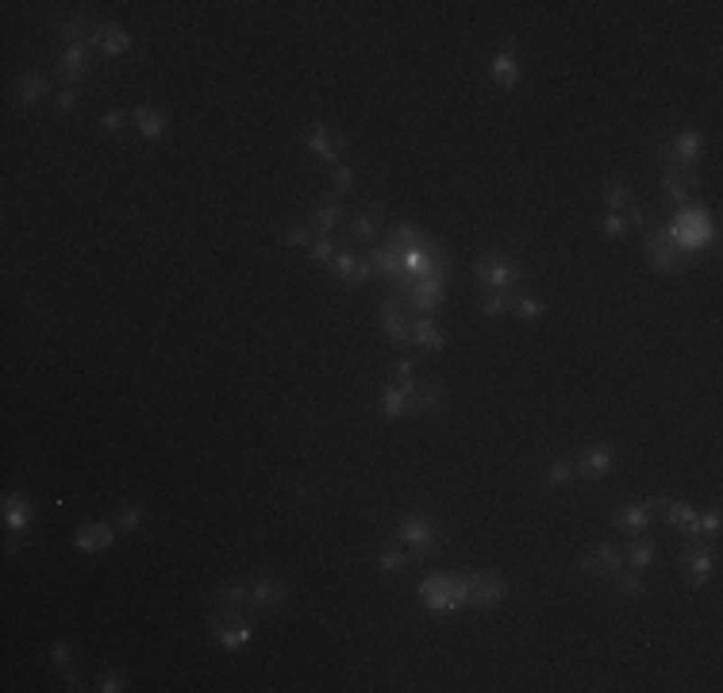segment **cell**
<instances>
[{"label": "cell", "instance_id": "6da1fadb", "mask_svg": "<svg viewBox=\"0 0 723 693\" xmlns=\"http://www.w3.org/2000/svg\"><path fill=\"white\" fill-rule=\"evenodd\" d=\"M473 278H477V285H481L485 293H508V297H516V285H524L527 266L519 263V258H512L508 247H493L485 258H477V263H473Z\"/></svg>", "mask_w": 723, "mask_h": 693}, {"label": "cell", "instance_id": "7a4b0ae2", "mask_svg": "<svg viewBox=\"0 0 723 693\" xmlns=\"http://www.w3.org/2000/svg\"><path fill=\"white\" fill-rule=\"evenodd\" d=\"M643 236H646V239H643L646 266L654 270V273H662V278H670V273H682L685 266H692V263H697V254L682 251V243L673 239L670 224H662V227H646Z\"/></svg>", "mask_w": 723, "mask_h": 693}, {"label": "cell", "instance_id": "3957f363", "mask_svg": "<svg viewBox=\"0 0 723 693\" xmlns=\"http://www.w3.org/2000/svg\"><path fill=\"white\" fill-rule=\"evenodd\" d=\"M393 540L408 543V559H412V562H416V559H431V555H435L439 547L446 543L443 528H439L431 516H424V513H408V516H400V520H397V528H393Z\"/></svg>", "mask_w": 723, "mask_h": 693}, {"label": "cell", "instance_id": "277c9868", "mask_svg": "<svg viewBox=\"0 0 723 693\" xmlns=\"http://www.w3.org/2000/svg\"><path fill=\"white\" fill-rule=\"evenodd\" d=\"M673 559H677V570H682V578L692 589H704L716 578V559L719 555H716V547H708L700 540H689Z\"/></svg>", "mask_w": 723, "mask_h": 693}, {"label": "cell", "instance_id": "5b68a950", "mask_svg": "<svg viewBox=\"0 0 723 693\" xmlns=\"http://www.w3.org/2000/svg\"><path fill=\"white\" fill-rule=\"evenodd\" d=\"M300 139H305V147L320 158V162H327V166H335V162H343V154L351 151V135L346 132H339V127H327V124H308L305 132H300Z\"/></svg>", "mask_w": 723, "mask_h": 693}, {"label": "cell", "instance_id": "8992f818", "mask_svg": "<svg viewBox=\"0 0 723 693\" xmlns=\"http://www.w3.org/2000/svg\"><path fill=\"white\" fill-rule=\"evenodd\" d=\"M381 231H385V205L381 200H362L351 216V224H346V243H351V247L366 243L370 247V243L381 239Z\"/></svg>", "mask_w": 723, "mask_h": 693}, {"label": "cell", "instance_id": "52a82bcc", "mask_svg": "<svg viewBox=\"0 0 723 693\" xmlns=\"http://www.w3.org/2000/svg\"><path fill=\"white\" fill-rule=\"evenodd\" d=\"M466 578V609H497L508 597V582L497 570L485 574H462Z\"/></svg>", "mask_w": 723, "mask_h": 693}, {"label": "cell", "instance_id": "ba28073f", "mask_svg": "<svg viewBox=\"0 0 723 693\" xmlns=\"http://www.w3.org/2000/svg\"><path fill=\"white\" fill-rule=\"evenodd\" d=\"M627 562H624V551H619L616 543H597V547H589V551H581L577 555V562H573V570H581V574H589V578H612V574H619Z\"/></svg>", "mask_w": 723, "mask_h": 693}, {"label": "cell", "instance_id": "9c48e42d", "mask_svg": "<svg viewBox=\"0 0 723 693\" xmlns=\"http://www.w3.org/2000/svg\"><path fill=\"white\" fill-rule=\"evenodd\" d=\"M54 78L66 81V89H78L81 81L93 78V51L85 42H74V47H62L54 62Z\"/></svg>", "mask_w": 723, "mask_h": 693}, {"label": "cell", "instance_id": "30bf717a", "mask_svg": "<svg viewBox=\"0 0 723 693\" xmlns=\"http://www.w3.org/2000/svg\"><path fill=\"white\" fill-rule=\"evenodd\" d=\"M443 297H446L443 278H416L408 282V289H400V305L412 316H431L443 305Z\"/></svg>", "mask_w": 723, "mask_h": 693}, {"label": "cell", "instance_id": "8fae6325", "mask_svg": "<svg viewBox=\"0 0 723 693\" xmlns=\"http://www.w3.org/2000/svg\"><path fill=\"white\" fill-rule=\"evenodd\" d=\"M288 605V586L281 582V578H258V582H251V597H247V613L251 616H262V613H278Z\"/></svg>", "mask_w": 723, "mask_h": 693}, {"label": "cell", "instance_id": "7c38bea8", "mask_svg": "<svg viewBox=\"0 0 723 693\" xmlns=\"http://www.w3.org/2000/svg\"><path fill=\"white\" fill-rule=\"evenodd\" d=\"M616 470V447L612 443H589L581 458H573V474L581 482H600Z\"/></svg>", "mask_w": 723, "mask_h": 693}, {"label": "cell", "instance_id": "4fadbf2b", "mask_svg": "<svg viewBox=\"0 0 723 693\" xmlns=\"http://www.w3.org/2000/svg\"><path fill=\"white\" fill-rule=\"evenodd\" d=\"M650 509L662 513L666 528H677L685 540H700V536H697V509H692V504L677 501V497H670V494H658V497H650Z\"/></svg>", "mask_w": 723, "mask_h": 693}, {"label": "cell", "instance_id": "5bb4252c", "mask_svg": "<svg viewBox=\"0 0 723 693\" xmlns=\"http://www.w3.org/2000/svg\"><path fill=\"white\" fill-rule=\"evenodd\" d=\"M662 197L670 200V205H689V197L700 189L704 185V178H700V170L692 166V170H682V166H662Z\"/></svg>", "mask_w": 723, "mask_h": 693}, {"label": "cell", "instance_id": "9a60e30c", "mask_svg": "<svg viewBox=\"0 0 723 693\" xmlns=\"http://www.w3.org/2000/svg\"><path fill=\"white\" fill-rule=\"evenodd\" d=\"M378 320H381L385 336L393 339V346H408L412 343V316H408V309L400 305V297H381Z\"/></svg>", "mask_w": 723, "mask_h": 693}, {"label": "cell", "instance_id": "2e32d148", "mask_svg": "<svg viewBox=\"0 0 723 693\" xmlns=\"http://www.w3.org/2000/svg\"><path fill=\"white\" fill-rule=\"evenodd\" d=\"M93 54H105V58H115V54H127L132 51V32L120 23H108V20H96L89 42H85Z\"/></svg>", "mask_w": 723, "mask_h": 693}, {"label": "cell", "instance_id": "e0dca14e", "mask_svg": "<svg viewBox=\"0 0 723 693\" xmlns=\"http://www.w3.org/2000/svg\"><path fill=\"white\" fill-rule=\"evenodd\" d=\"M331 278H335L343 289H358L373 278V266H370V258H358L354 251H339L331 258Z\"/></svg>", "mask_w": 723, "mask_h": 693}, {"label": "cell", "instance_id": "ac0fdd59", "mask_svg": "<svg viewBox=\"0 0 723 693\" xmlns=\"http://www.w3.org/2000/svg\"><path fill=\"white\" fill-rule=\"evenodd\" d=\"M489 78H493L497 89H516L519 78H524V62H519V51H516L512 39L504 42V51L493 58V66H489Z\"/></svg>", "mask_w": 723, "mask_h": 693}, {"label": "cell", "instance_id": "d6986e66", "mask_svg": "<svg viewBox=\"0 0 723 693\" xmlns=\"http://www.w3.org/2000/svg\"><path fill=\"white\" fill-rule=\"evenodd\" d=\"M50 97H54V81L47 74H39V69H23L20 81H16V100L20 105L35 108V105H42V100H50Z\"/></svg>", "mask_w": 723, "mask_h": 693}, {"label": "cell", "instance_id": "ffe728a7", "mask_svg": "<svg viewBox=\"0 0 723 693\" xmlns=\"http://www.w3.org/2000/svg\"><path fill=\"white\" fill-rule=\"evenodd\" d=\"M650 520H654V509H650V501L643 504H624V509H612L609 524L627 531V536H643V531L650 528Z\"/></svg>", "mask_w": 723, "mask_h": 693}, {"label": "cell", "instance_id": "44dd1931", "mask_svg": "<svg viewBox=\"0 0 723 693\" xmlns=\"http://www.w3.org/2000/svg\"><path fill=\"white\" fill-rule=\"evenodd\" d=\"M132 120H135V132L147 139V143H158V139H162V132H166V116H162V108H158L154 100H142V105H135L132 108Z\"/></svg>", "mask_w": 723, "mask_h": 693}, {"label": "cell", "instance_id": "7402d4cb", "mask_svg": "<svg viewBox=\"0 0 723 693\" xmlns=\"http://www.w3.org/2000/svg\"><path fill=\"white\" fill-rule=\"evenodd\" d=\"M378 416L385 424H393V420H404V416H412V401H408V393H404L400 385H381V393H378Z\"/></svg>", "mask_w": 723, "mask_h": 693}, {"label": "cell", "instance_id": "603a6c76", "mask_svg": "<svg viewBox=\"0 0 723 693\" xmlns=\"http://www.w3.org/2000/svg\"><path fill=\"white\" fill-rule=\"evenodd\" d=\"M316 236H331L339 224H346V208L339 205V200H320L312 212H308V220H305Z\"/></svg>", "mask_w": 723, "mask_h": 693}, {"label": "cell", "instance_id": "cb8c5ba5", "mask_svg": "<svg viewBox=\"0 0 723 693\" xmlns=\"http://www.w3.org/2000/svg\"><path fill=\"white\" fill-rule=\"evenodd\" d=\"M120 536L115 531V524H105V520H93V524H81L74 543L81 547V551H105V547H112V540Z\"/></svg>", "mask_w": 723, "mask_h": 693}, {"label": "cell", "instance_id": "d4e9b609", "mask_svg": "<svg viewBox=\"0 0 723 693\" xmlns=\"http://www.w3.org/2000/svg\"><path fill=\"white\" fill-rule=\"evenodd\" d=\"M96 20L85 16V12H78V16H66L54 23V39H62V47H74V42H89Z\"/></svg>", "mask_w": 723, "mask_h": 693}, {"label": "cell", "instance_id": "484cf974", "mask_svg": "<svg viewBox=\"0 0 723 693\" xmlns=\"http://www.w3.org/2000/svg\"><path fill=\"white\" fill-rule=\"evenodd\" d=\"M412 412H419V416H443L446 412V389L439 382H419L416 397H412Z\"/></svg>", "mask_w": 723, "mask_h": 693}, {"label": "cell", "instance_id": "4316f807", "mask_svg": "<svg viewBox=\"0 0 723 693\" xmlns=\"http://www.w3.org/2000/svg\"><path fill=\"white\" fill-rule=\"evenodd\" d=\"M412 343L416 346H424V351H443L446 346V339H443V331L435 328V320L431 316H412Z\"/></svg>", "mask_w": 723, "mask_h": 693}, {"label": "cell", "instance_id": "83f0119b", "mask_svg": "<svg viewBox=\"0 0 723 693\" xmlns=\"http://www.w3.org/2000/svg\"><path fill=\"white\" fill-rule=\"evenodd\" d=\"M635 189H631V178H624V173H612V178H604V205H609V212H619V208H627L631 205V197Z\"/></svg>", "mask_w": 723, "mask_h": 693}, {"label": "cell", "instance_id": "f1b7e54d", "mask_svg": "<svg viewBox=\"0 0 723 693\" xmlns=\"http://www.w3.org/2000/svg\"><path fill=\"white\" fill-rule=\"evenodd\" d=\"M5 520L12 528V536H23L27 524H32V504H27L23 494H8L5 497Z\"/></svg>", "mask_w": 723, "mask_h": 693}, {"label": "cell", "instance_id": "f546056e", "mask_svg": "<svg viewBox=\"0 0 723 693\" xmlns=\"http://www.w3.org/2000/svg\"><path fill=\"white\" fill-rule=\"evenodd\" d=\"M215 643L224 647V651H243V647L251 643V620H239V624H224V628H212Z\"/></svg>", "mask_w": 723, "mask_h": 693}, {"label": "cell", "instance_id": "4dcf8cb0", "mask_svg": "<svg viewBox=\"0 0 723 693\" xmlns=\"http://www.w3.org/2000/svg\"><path fill=\"white\" fill-rule=\"evenodd\" d=\"M624 562H627L631 570H646L650 562H654V540H650L646 531H643V536H631L627 547H624Z\"/></svg>", "mask_w": 723, "mask_h": 693}, {"label": "cell", "instance_id": "1f68e13d", "mask_svg": "<svg viewBox=\"0 0 723 693\" xmlns=\"http://www.w3.org/2000/svg\"><path fill=\"white\" fill-rule=\"evenodd\" d=\"M573 478H577V474H573V458H570V455H558V458L546 462V470H543V489L551 494V489L570 485Z\"/></svg>", "mask_w": 723, "mask_h": 693}, {"label": "cell", "instance_id": "d6a6232c", "mask_svg": "<svg viewBox=\"0 0 723 693\" xmlns=\"http://www.w3.org/2000/svg\"><path fill=\"white\" fill-rule=\"evenodd\" d=\"M612 582H616V589H619V597H624V601H643V597H646L643 570H631V567H624L619 574H612Z\"/></svg>", "mask_w": 723, "mask_h": 693}, {"label": "cell", "instance_id": "836d02e7", "mask_svg": "<svg viewBox=\"0 0 723 693\" xmlns=\"http://www.w3.org/2000/svg\"><path fill=\"white\" fill-rule=\"evenodd\" d=\"M419 236H424V231H419L412 220H400L393 231H389V243H385V247L389 251H393V254H400V251H408V247H416V243H419Z\"/></svg>", "mask_w": 723, "mask_h": 693}, {"label": "cell", "instance_id": "e575fe53", "mask_svg": "<svg viewBox=\"0 0 723 693\" xmlns=\"http://www.w3.org/2000/svg\"><path fill=\"white\" fill-rule=\"evenodd\" d=\"M512 312H516V320L535 324L539 316H546V300L543 297H531V293H519V297H512Z\"/></svg>", "mask_w": 723, "mask_h": 693}, {"label": "cell", "instance_id": "d590c367", "mask_svg": "<svg viewBox=\"0 0 723 693\" xmlns=\"http://www.w3.org/2000/svg\"><path fill=\"white\" fill-rule=\"evenodd\" d=\"M247 597H251V582H224L220 589H215V601L235 605V609H247Z\"/></svg>", "mask_w": 723, "mask_h": 693}, {"label": "cell", "instance_id": "8d00e7d4", "mask_svg": "<svg viewBox=\"0 0 723 693\" xmlns=\"http://www.w3.org/2000/svg\"><path fill=\"white\" fill-rule=\"evenodd\" d=\"M50 662L66 670V689H78V674H74V647L69 643H54L50 647Z\"/></svg>", "mask_w": 723, "mask_h": 693}, {"label": "cell", "instance_id": "74e56055", "mask_svg": "<svg viewBox=\"0 0 723 693\" xmlns=\"http://www.w3.org/2000/svg\"><path fill=\"white\" fill-rule=\"evenodd\" d=\"M278 243H281V247H288V251H293V247H308V243H312V231H308V224L293 220V224H285V227L278 231Z\"/></svg>", "mask_w": 723, "mask_h": 693}, {"label": "cell", "instance_id": "f35d334b", "mask_svg": "<svg viewBox=\"0 0 723 693\" xmlns=\"http://www.w3.org/2000/svg\"><path fill=\"white\" fill-rule=\"evenodd\" d=\"M142 520H147V509H142V504H124V509L115 513V531H120V536H132Z\"/></svg>", "mask_w": 723, "mask_h": 693}, {"label": "cell", "instance_id": "ab89813d", "mask_svg": "<svg viewBox=\"0 0 723 693\" xmlns=\"http://www.w3.org/2000/svg\"><path fill=\"white\" fill-rule=\"evenodd\" d=\"M477 312L489 316V320H504V312H512V297L508 293H485Z\"/></svg>", "mask_w": 723, "mask_h": 693}, {"label": "cell", "instance_id": "60d3db41", "mask_svg": "<svg viewBox=\"0 0 723 693\" xmlns=\"http://www.w3.org/2000/svg\"><path fill=\"white\" fill-rule=\"evenodd\" d=\"M354 170L351 166H346V162H335V166H327V185H331V189H335V193H354Z\"/></svg>", "mask_w": 723, "mask_h": 693}, {"label": "cell", "instance_id": "b9f144b4", "mask_svg": "<svg viewBox=\"0 0 723 693\" xmlns=\"http://www.w3.org/2000/svg\"><path fill=\"white\" fill-rule=\"evenodd\" d=\"M339 251H335V239L331 236H316L312 243H308V258L316 266H331V258H335Z\"/></svg>", "mask_w": 723, "mask_h": 693}, {"label": "cell", "instance_id": "7bdbcfd3", "mask_svg": "<svg viewBox=\"0 0 723 693\" xmlns=\"http://www.w3.org/2000/svg\"><path fill=\"white\" fill-rule=\"evenodd\" d=\"M597 231H600L604 239H624L631 227H627V220H624V216H619V212H604L600 220H597Z\"/></svg>", "mask_w": 723, "mask_h": 693}, {"label": "cell", "instance_id": "ee69618b", "mask_svg": "<svg viewBox=\"0 0 723 693\" xmlns=\"http://www.w3.org/2000/svg\"><path fill=\"white\" fill-rule=\"evenodd\" d=\"M408 555H404V551H393V547H385V551L378 555V570L381 574H397V570H408Z\"/></svg>", "mask_w": 723, "mask_h": 693}, {"label": "cell", "instance_id": "f6af8a7d", "mask_svg": "<svg viewBox=\"0 0 723 693\" xmlns=\"http://www.w3.org/2000/svg\"><path fill=\"white\" fill-rule=\"evenodd\" d=\"M127 120H132V112H124V108H108L105 116H100V127H105L108 135H124Z\"/></svg>", "mask_w": 723, "mask_h": 693}, {"label": "cell", "instance_id": "bcb514c9", "mask_svg": "<svg viewBox=\"0 0 723 693\" xmlns=\"http://www.w3.org/2000/svg\"><path fill=\"white\" fill-rule=\"evenodd\" d=\"M624 220H627V227H639V231H646V227H650V212H646V205H639V200H631Z\"/></svg>", "mask_w": 723, "mask_h": 693}, {"label": "cell", "instance_id": "7dc6e473", "mask_svg": "<svg viewBox=\"0 0 723 693\" xmlns=\"http://www.w3.org/2000/svg\"><path fill=\"white\" fill-rule=\"evenodd\" d=\"M716 531H719V509L712 504L704 516L697 513V536H716Z\"/></svg>", "mask_w": 723, "mask_h": 693}, {"label": "cell", "instance_id": "c3c4849f", "mask_svg": "<svg viewBox=\"0 0 723 693\" xmlns=\"http://www.w3.org/2000/svg\"><path fill=\"white\" fill-rule=\"evenodd\" d=\"M389 378H397V382H408V378H416L412 358H397V363H389Z\"/></svg>", "mask_w": 723, "mask_h": 693}, {"label": "cell", "instance_id": "681fc988", "mask_svg": "<svg viewBox=\"0 0 723 693\" xmlns=\"http://www.w3.org/2000/svg\"><path fill=\"white\" fill-rule=\"evenodd\" d=\"M54 108L58 112H74L78 108V89H58L54 93Z\"/></svg>", "mask_w": 723, "mask_h": 693}, {"label": "cell", "instance_id": "f907efd6", "mask_svg": "<svg viewBox=\"0 0 723 693\" xmlns=\"http://www.w3.org/2000/svg\"><path fill=\"white\" fill-rule=\"evenodd\" d=\"M100 689H105V693H120V689H127V678L120 670H108L105 678H100Z\"/></svg>", "mask_w": 723, "mask_h": 693}]
</instances>
